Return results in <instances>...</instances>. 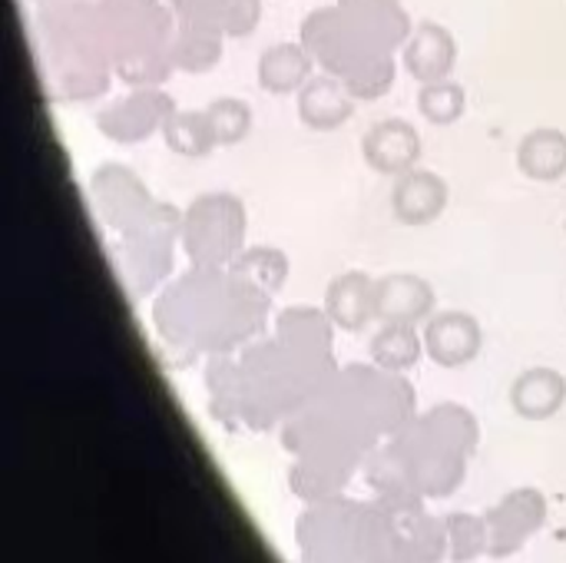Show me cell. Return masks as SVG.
Masks as SVG:
<instances>
[{
  "mask_svg": "<svg viewBox=\"0 0 566 563\" xmlns=\"http://www.w3.org/2000/svg\"><path fill=\"white\" fill-rule=\"evenodd\" d=\"M424 355L441 368H464L484 348V329L471 312L448 309L424 322Z\"/></svg>",
  "mask_w": 566,
  "mask_h": 563,
  "instance_id": "ba28073f",
  "label": "cell"
},
{
  "mask_svg": "<svg viewBox=\"0 0 566 563\" xmlns=\"http://www.w3.org/2000/svg\"><path fill=\"white\" fill-rule=\"evenodd\" d=\"M325 315L342 332H361L375 322V279L361 269L342 272L325 289Z\"/></svg>",
  "mask_w": 566,
  "mask_h": 563,
  "instance_id": "4fadbf2b",
  "label": "cell"
},
{
  "mask_svg": "<svg viewBox=\"0 0 566 563\" xmlns=\"http://www.w3.org/2000/svg\"><path fill=\"white\" fill-rule=\"evenodd\" d=\"M468 110V93L458 80H434V83H421L418 90V113L431 123V126H451L464 116Z\"/></svg>",
  "mask_w": 566,
  "mask_h": 563,
  "instance_id": "7402d4cb",
  "label": "cell"
},
{
  "mask_svg": "<svg viewBox=\"0 0 566 563\" xmlns=\"http://www.w3.org/2000/svg\"><path fill=\"white\" fill-rule=\"evenodd\" d=\"M424 156V139L411 119L388 116L378 119L365 136H361V159L381 173V176H405L411 173Z\"/></svg>",
  "mask_w": 566,
  "mask_h": 563,
  "instance_id": "52a82bcc",
  "label": "cell"
},
{
  "mask_svg": "<svg viewBox=\"0 0 566 563\" xmlns=\"http://www.w3.org/2000/svg\"><path fill=\"white\" fill-rule=\"evenodd\" d=\"M179 236L189 262L199 269L235 262L245 242V206L229 192H206L186 209Z\"/></svg>",
  "mask_w": 566,
  "mask_h": 563,
  "instance_id": "3957f363",
  "label": "cell"
},
{
  "mask_svg": "<svg viewBox=\"0 0 566 563\" xmlns=\"http://www.w3.org/2000/svg\"><path fill=\"white\" fill-rule=\"evenodd\" d=\"M491 548L488 521L474 514H451L448 518V554L454 563H468L481 557Z\"/></svg>",
  "mask_w": 566,
  "mask_h": 563,
  "instance_id": "cb8c5ba5",
  "label": "cell"
},
{
  "mask_svg": "<svg viewBox=\"0 0 566 563\" xmlns=\"http://www.w3.org/2000/svg\"><path fill=\"white\" fill-rule=\"evenodd\" d=\"M488 534H491V557H511L517 554L547 521V501L537 488H521L507 494L501 504L488 511Z\"/></svg>",
  "mask_w": 566,
  "mask_h": 563,
  "instance_id": "8992f818",
  "label": "cell"
},
{
  "mask_svg": "<svg viewBox=\"0 0 566 563\" xmlns=\"http://www.w3.org/2000/svg\"><path fill=\"white\" fill-rule=\"evenodd\" d=\"M259 86L272 96H292L315 76V56L305 43H272L255 66Z\"/></svg>",
  "mask_w": 566,
  "mask_h": 563,
  "instance_id": "5bb4252c",
  "label": "cell"
},
{
  "mask_svg": "<svg viewBox=\"0 0 566 563\" xmlns=\"http://www.w3.org/2000/svg\"><path fill=\"white\" fill-rule=\"evenodd\" d=\"M424 352V335L411 322H381V329L371 335V362L381 372L401 375L418 365Z\"/></svg>",
  "mask_w": 566,
  "mask_h": 563,
  "instance_id": "ac0fdd59",
  "label": "cell"
},
{
  "mask_svg": "<svg viewBox=\"0 0 566 563\" xmlns=\"http://www.w3.org/2000/svg\"><path fill=\"white\" fill-rule=\"evenodd\" d=\"M172 113H176V103L166 90L143 86V90L109 103L106 110H99L96 129L106 133L113 143H143L156 129H163Z\"/></svg>",
  "mask_w": 566,
  "mask_h": 563,
  "instance_id": "5b68a950",
  "label": "cell"
},
{
  "mask_svg": "<svg viewBox=\"0 0 566 563\" xmlns=\"http://www.w3.org/2000/svg\"><path fill=\"white\" fill-rule=\"evenodd\" d=\"M222 30L216 27H202V23H182L179 37H176V50H172V60L189 70V73H202L209 66L219 63V53H222Z\"/></svg>",
  "mask_w": 566,
  "mask_h": 563,
  "instance_id": "44dd1931",
  "label": "cell"
},
{
  "mask_svg": "<svg viewBox=\"0 0 566 563\" xmlns=\"http://www.w3.org/2000/svg\"><path fill=\"white\" fill-rule=\"evenodd\" d=\"M262 20V3L259 0H226L222 7V30L232 37H249Z\"/></svg>",
  "mask_w": 566,
  "mask_h": 563,
  "instance_id": "d4e9b609",
  "label": "cell"
},
{
  "mask_svg": "<svg viewBox=\"0 0 566 563\" xmlns=\"http://www.w3.org/2000/svg\"><path fill=\"white\" fill-rule=\"evenodd\" d=\"M478 445L474 418L458 405H441L385 448L368 465V481L381 498H441L464 478V458Z\"/></svg>",
  "mask_w": 566,
  "mask_h": 563,
  "instance_id": "6da1fadb",
  "label": "cell"
},
{
  "mask_svg": "<svg viewBox=\"0 0 566 563\" xmlns=\"http://www.w3.org/2000/svg\"><path fill=\"white\" fill-rule=\"evenodd\" d=\"M434 285L415 272H391L375 279V322H428L434 315Z\"/></svg>",
  "mask_w": 566,
  "mask_h": 563,
  "instance_id": "30bf717a",
  "label": "cell"
},
{
  "mask_svg": "<svg viewBox=\"0 0 566 563\" xmlns=\"http://www.w3.org/2000/svg\"><path fill=\"white\" fill-rule=\"evenodd\" d=\"M298 119L315 133H332L355 116V93L342 76H312L298 93Z\"/></svg>",
  "mask_w": 566,
  "mask_h": 563,
  "instance_id": "7c38bea8",
  "label": "cell"
},
{
  "mask_svg": "<svg viewBox=\"0 0 566 563\" xmlns=\"http://www.w3.org/2000/svg\"><path fill=\"white\" fill-rule=\"evenodd\" d=\"M166 146L176 153V156H186V159H199V156H209L219 139L212 133V123H209V113L206 110H176L166 126L159 129Z\"/></svg>",
  "mask_w": 566,
  "mask_h": 563,
  "instance_id": "ffe728a7",
  "label": "cell"
},
{
  "mask_svg": "<svg viewBox=\"0 0 566 563\" xmlns=\"http://www.w3.org/2000/svg\"><path fill=\"white\" fill-rule=\"evenodd\" d=\"M232 279L242 282L245 289H252L255 295L269 299L289 279V256L275 246L242 249V256L232 262Z\"/></svg>",
  "mask_w": 566,
  "mask_h": 563,
  "instance_id": "d6986e66",
  "label": "cell"
},
{
  "mask_svg": "<svg viewBox=\"0 0 566 563\" xmlns=\"http://www.w3.org/2000/svg\"><path fill=\"white\" fill-rule=\"evenodd\" d=\"M451 202V186L441 173L415 166L411 173L395 179L391 189V212L401 226H431L444 216Z\"/></svg>",
  "mask_w": 566,
  "mask_h": 563,
  "instance_id": "9c48e42d",
  "label": "cell"
},
{
  "mask_svg": "<svg viewBox=\"0 0 566 563\" xmlns=\"http://www.w3.org/2000/svg\"><path fill=\"white\" fill-rule=\"evenodd\" d=\"M511 405L527 421H547L566 405V378L547 365L527 368L511 385Z\"/></svg>",
  "mask_w": 566,
  "mask_h": 563,
  "instance_id": "2e32d148",
  "label": "cell"
},
{
  "mask_svg": "<svg viewBox=\"0 0 566 563\" xmlns=\"http://www.w3.org/2000/svg\"><path fill=\"white\" fill-rule=\"evenodd\" d=\"M368 508L328 498L298 518L295 541L302 563H365Z\"/></svg>",
  "mask_w": 566,
  "mask_h": 563,
  "instance_id": "277c9868",
  "label": "cell"
},
{
  "mask_svg": "<svg viewBox=\"0 0 566 563\" xmlns=\"http://www.w3.org/2000/svg\"><path fill=\"white\" fill-rule=\"evenodd\" d=\"M219 146H235L252 133V106L239 96H219L206 106Z\"/></svg>",
  "mask_w": 566,
  "mask_h": 563,
  "instance_id": "603a6c76",
  "label": "cell"
},
{
  "mask_svg": "<svg viewBox=\"0 0 566 563\" xmlns=\"http://www.w3.org/2000/svg\"><path fill=\"white\" fill-rule=\"evenodd\" d=\"M93 192H96V202L103 209V216L113 222V226H123V222H139L143 219V209H149V196H146V186L126 173L119 163H106L96 169L93 176Z\"/></svg>",
  "mask_w": 566,
  "mask_h": 563,
  "instance_id": "9a60e30c",
  "label": "cell"
},
{
  "mask_svg": "<svg viewBox=\"0 0 566 563\" xmlns=\"http://www.w3.org/2000/svg\"><path fill=\"white\" fill-rule=\"evenodd\" d=\"M405 70L418 80V83H434V80H448L454 63H458V40L454 33L438 23V20H424L418 23L408 40H405Z\"/></svg>",
  "mask_w": 566,
  "mask_h": 563,
  "instance_id": "8fae6325",
  "label": "cell"
},
{
  "mask_svg": "<svg viewBox=\"0 0 566 563\" xmlns=\"http://www.w3.org/2000/svg\"><path fill=\"white\" fill-rule=\"evenodd\" d=\"M448 554V521L421 511L418 498H381L365 521V563H438Z\"/></svg>",
  "mask_w": 566,
  "mask_h": 563,
  "instance_id": "7a4b0ae2",
  "label": "cell"
},
{
  "mask_svg": "<svg viewBox=\"0 0 566 563\" xmlns=\"http://www.w3.org/2000/svg\"><path fill=\"white\" fill-rule=\"evenodd\" d=\"M517 166L534 183H557L566 176V133L537 126L517 143Z\"/></svg>",
  "mask_w": 566,
  "mask_h": 563,
  "instance_id": "e0dca14e",
  "label": "cell"
}]
</instances>
